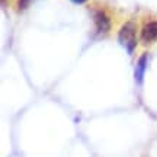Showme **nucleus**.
I'll return each instance as SVG.
<instances>
[{"instance_id":"f257e3e1","label":"nucleus","mask_w":157,"mask_h":157,"mask_svg":"<svg viewBox=\"0 0 157 157\" xmlns=\"http://www.w3.org/2000/svg\"><path fill=\"white\" fill-rule=\"evenodd\" d=\"M118 41L128 54L134 52L135 47H137V25H135V22L128 21V22L124 23L118 32Z\"/></svg>"},{"instance_id":"f03ea898","label":"nucleus","mask_w":157,"mask_h":157,"mask_svg":"<svg viewBox=\"0 0 157 157\" xmlns=\"http://www.w3.org/2000/svg\"><path fill=\"white\" fill-rule=\"evenodd\" d=\"M93 21H95L96 31L99 34H106L111 29V17L106 15V12L103 10H96L93 15Z\"/></svg>"},{"instance_id":"7ed1b4c3","label":"nucleus","mask_w":157,"mask_h":157,"mask_svg":"<svg viewBox=\"0 0 157 157\" xmlns=\"http://www.w3.org/2000/svg\"><path fill=\"white\" fill-rule=\"evenodd\" d=\"M141 38L144 42H153L157 39V21L144 23L141 29Z\"/></svg>"},{"instance_id":"20e7f679","label":"nucleus","mask_w":157,"mask_h":157,"mask_svg":"<svg viewBox=\"0 0 157 157\" xmlns=\"http://www.w3.org/2000/svg\"><path fill=\"white\" fill-rule=\"evenodd\" d=\"M146 67H147V54H143V56L138 58V61H137L135 68H134V78L138 84L143 83L144 73H146Z\"/></svg>"},{"instance_id":"39448f33","label":"nucleus","mask_w":157,"mask_h":157,"mask_svg":"<svg viewBox=\"0 0 157 157\" xmlns=\"http://www.w3.org/2000/svg\"><path fill=\"white\" fill-rule=\"evenodd\" d=\"M34 0H17V10H26Z\"/></svg>"},{"instance_id":"423d86ee","label":"nucleus","mask_w":157,"mask_h":157,"mask_svg":"<svg viewBox=\"0 0 157 157\" xmlns=\"http://www.w3.org/2000/svg\"><path fill=\"white\" fill-rule=\"evenodd\" d=\"M73 3H76V5H83V3H86L87 0H71Z\"/></svg>"},{"instance_id":"0eeeda50","label":"nucleus","mask_w":157,"mask_h":157,"mask_svg":"<svg viewBox=\"0 0 157 157\" xmlns=\"http://www.w3.org/2000/svg\"><path fill=\"white\" fill-rule=\"evenodd\" d=\"M5 2H6V0H2V3H5Z\"/></svg>"}]
</instances>
